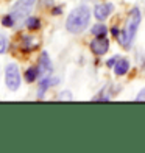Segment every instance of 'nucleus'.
I'll return each mask as SVG.
<instances>
[{
  "mask_svg": "<svg viewBox=\"0 0 145 153\" xmlns=\"http://www.w3.org/2000/svg\"><path fill=\"white\" fill-rule=\"evenodd\" d=\"M141 11L137 6H134L133 10L129 11V16L127 19V24H125V28H123L119 33V44L125 48H129L131 44L134 41V36L137 33V28H139V24H141Z\"/></svg>",
  "mask_w": 145,
  "mask_h": 153,
  "instance_id": "1",
  "label": "nucleus"
},
{
  "mask_svg": "<svg viewBox=\"0 0 145 153\" xmlns=\"http://www.w3.org/2000/svg\"><path fill=\"white\" fill-rule=\"evenodd\" d=\"M89 20H91V11L86 5L77 6L75 10L70 11L67 20H66V28L70 33H81L83 30L89 25Z\"/></svg>",
  "mask_w": 145,
  "mask_h": 153,
  "instance_id": "2",
  "label": "nucleus"
},
{
  "mask_svg": "<svg viewBox=\"0 0 145 153\" xmlns=\"http://www.w3.org/2000/svg\"><path fill=\"white\" fill-rule=\"evenodd\" d=\"M34 3H36V0H19V2L13 6L10 16L13 17L14 24L22 22V20L30 14L31 10L34 8Z\"/></svg>",
  "mask_w": 145,
  "mask_h": 153,
  "instance_id": "3",
  "label": "nucleus"
},
{
  "mask_svg": "<svg viewBox=\"0 0 145 153\" xmlns=\"http://www.w3.org/2000/svg\"><path fill=\"white\" fill-rule=\"evenodd\" d=\"M5 83H6V88L13 92H16L20 88V72L14 62L8 64L5 69Z\"/></svg>",
  "mask_w": 145,
  "mask_h": 153,
  "instance_id": "4",
  "label": "nucleus"
},
{
  "mask_svg": "<svg viewBox=\"0 0 145 153\" xmlns=\"http://www.w3.org/2000/svg\"><path fill=\"white\" fill-rule=\"evenodd\" d=\"M38 69H39V78H45L52 74V61L48 58L47 52H44L42 55L39 56V62H38Z\"/></svg>",
  "mask_w": 145,
  "mask_h": 153,
  "instance_id": "5",
  "label": "nucleus"
},
{
  "mask_svg": "<svg viewBox=\"0 0 145 153\" xmlns=\"http://www.w3.org/2000/svg\"><path fill=\"white\" fill-rule=\"evenodd\" d=\"M109 48V41L103 36H98L95 38L92 42H91V50L95 53V55H105Z\"/></svg>",
  "mask_w": 145,
  "mask_h": 153,
  "instance_id": "6",
  "label": "nucleus"
},
{
  "mask_svg": "<svg viewBox=\"0 0 145 153\" xmlns=\"http://www.w3.org/2000/svg\"><path fill=\"white\" fill-rule=\"evenodd\" d=\"M112 10H114V6L111 3H98V5H95V8H94V14L98 20H105L112 13Z\"/></svg>",
  "mask_w": 145,
  "mask_h": 153,
  "instance_id": "7",
  "label": "nucleus"
},
{
  "mask_svg": "<svg viewBox=\"0 0 145 153\" xmlns=\"http://www.w3.org/2000/svg\"><path fill=\"white\" fill-rule=\"evenodd\" d=\"M59 83V80L56 78V76H45V78H41V81H39V88H38V97L39 99H42L44 97V94H45V91L50 86H55V85H58Z\"/></svg>",
  "mask_w": 145,
  "mask_h": 153,
  "instance_id": "8",
  "label": "nucleus"
},
{
  "mask_svg": "<svg viewBox=\"0 0 145 153\" xmlns=\"http://www.w3.org/2000/svg\"><path fill=\"white\" fill-rule=\"evenodd\" d=\"M128 69H129V62H128V59H125V58H119L117 59V62L114 64V74L117 75V76H120V75H125L127 72H128Z\"/></svg>",
  "mask_w": 145,
  "mask_h": 153,
  "instance_id": "9",
  "label": "nucleus"
},
{
  "mask_svg": "<svg viewBox=\"0 0 145 153\" xmlns=\"http://www.w3.org/2000/svg\"><path fill=\"white\" fill-rule=\"evenodd\" d=\"M38 78H39V69H38V66L30 67L28 71L25 72V80L28 81V83H31V81H34V80H38Z\"/></svg>",
  "mask_w": 145,
  "mask_h": 153,
  "instance_id": "10",
  "label": "nucleus"
},
{
  "mask_svg": "<svg viewBox=\"0 0 145 153\" xmlns=\"http://www.w3.org/2000/svg\"><path fill=\"white\" fill-rule=\"evenodd\" d=\"M92 34H95V36H105V34H106V31H108V28H106V27L105 25H94L92 27Z\"/></svg>",
  "mask_w": 145,
  "mask_h": 153,
  "instance_id": "11",
  "label": "nucleus"
},
{
  "mask_svg": "<svg viewBox=\"0 0 145 153\" xmlns=\"http://www.w3.org/2000/svg\"><path fill=\"white\" fill-rule=\"evenodd\" d=\"M27 27H28L30 30H39L41 28V22L38 17H30L27 20Z\"/></svg>",
  "mask_w": 145,
  "mask_h": 153,
  "instance_id": "12",
  "label": "nucleus"
},
{
  "mask_svg": "<svg viewBox=\"0 0 145 153\" xmlns=\"http://www.w3.org/2000/svg\"><path fill=\"white\" fill-rule=\"evenodd\" d=\"M2 24H3L5 27H11V25H14V20H13V17L8 14V16H5V17L2 19Z\"/></svg>",
  "mask_w": 145,
  "mask_h": 153,
  "instance_id": "13",
  "label": "nucleus"
},
{
  "mask_svg": "<svg viewBox=\"0 0 145 153\" xmlns=\"http://www.w3.org/2000/svg\"><path fill=\"white\" fill-rule=\"evenodd\" d=\"M6 50V38L3 34H0V53H5Z\"/></svg>",
  "mask_w": 145,
  "mask_h": 153,
  "instance_id": "14",
  "label": "nucleus"
},
{
  "mask_svg": "<svg viewBox=\"0 0 145 153\" xmlns=\"http://www.w3.org/2000/svg\"><path fill=\"white\" fill-rule=\"evenodd\" d=\"M117 59H119V56H114V58H111V59H108L106 66H108V67H114V64L117 62Z\"/></svg>",
  "mask_w": 145,
  "mask_h": 153,
  "instance_id": "15",
  "label": "nucleus"
},
{
  "mask_svg": "<svg viewBox=\"0 0 145 153\" xmlns=\"http://www.w3.org/2000/svg\"><path fill=\"white\" fill-rule=\"evenodd\" d=\"M136 100H137V102H144V100H145V89H144V91H142L139 95L136 97Z\"/></svg>",
  "mask_w": 145,
  "mask_h": 153,
  "instance_id": "16",
  "label": "nucleus"
},
{
  "mask_svg": "<svg viewBox=\"0 0 145 153\" xmlns=\"http://www.w3.org/2000/svg\"><path fill=\"white\" fill-rule=\"evenodd\" d=\"M59 99H61V100H64V99H69V100H70V99H72V94H69V92H64L63 95L59 97Z\"/></svg>",
  "mask_w": 145,
  "mask_h": 153,
  "instance_id": "17",
  "label": "nucleus"
},
{
  "mask_svg": "<svg viewBox=\"0 0 145 153\" xmlns=\"http://www.w3.org/2000/svg\"><path fill=\"white\" fill-rule=\"evenodd\" d=\"M112 34H114V36H119V30H117V27H112Z\"/></svg>",
  "mask_w": 145,
  "mask_h": 153,
  "instance_id": "18",
  "label": "nucleus"
},
{
  "mask_svg": "<svg viewBox=\"0 0 145 153\" xmlns=\"http://www.w3.org/2000/svg\"><path fill=\"white\" fill-rule=\"evenodd\" d=\"M61 11H63L61 8H55V10H53V14H61Z\"/></svg>",
  "mask_w": 145,
  "mask_h": 153,
  "instance_id": "19",
  "label": "nucleus"
},
{
  "mask_svg": "<svg viewBox=\"0 0 145 153\" xmlns=\"http://www.w3.org/2000/svg\"><path fill=\"white\" fill-rule=\"evenodd\" d=\"M53 0H44V5H52Z\"/></svg>",
  "mask_w": 145,
  "mask_h": 153,
  "instance_id": "20",
  "label": "nucleus"
},
{
  "mask_svg": "<svg viewBox=\"0 0 145 153\" xmlns=\"http://www.w3.org/2000/svg\"><path fill=\"white\" fill-rule=\"evenodd\" d=\"M144 69H145V64H144Z\"/></svg>",
  "mask_w": 145,
  "mask_h": 153,
  "instance_id": "21",
  "label": "nucleus"
}]
</instances>
